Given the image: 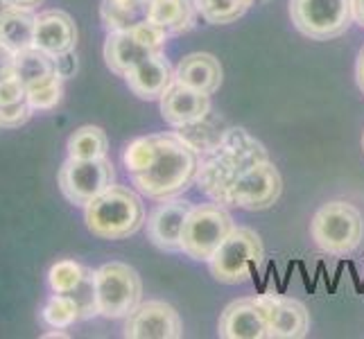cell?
Masks as SVG:
<instances>
[{
  "label": "cell",
  "instance_id": "obj_1",
  "mask_svg": "<svg viewBox=\"0 0 364 339\" xmlns=\"http://www.w3.org/2000/svg\"><path fill=\"white\" fill-rule=\"evenodd\" d=\"M156 149L152 163L136 174H129L136 190L154 202L179 197L193 185L199 172V154L177 131L154 134Z\"/></svg>",
  "mask_w": 364,
  "mask_h": 339
},
{
  "label": "cell",
  "instance_id": "obj_2",
  "mask_svg": "<svg viewBox=\"0 0 364 339\" xmlns=\"http://www.w3.org/2000/svg\"><path fill=\"white\" fill-rule=\"evenodd\" d=\"M260 161H269L265 147L245 129L229 127L220 147L199 163V190H204L213 202L227 206L235 179Z\"/></svg>",
  "mask_w": 364,
  "mask_h": 339
},
{
  "label": "cell",
  "instance_id": "obj_3",
  "mask_svg": "<svg viewBox=\"0 0 364 339\" xmlns=\"http://www.w3.org/2000/svg\"><path fill=\"white\" fill-rule=\"evenodd\" d=\"M84 222L86 229L100 240H124L145 224L143 199L132 188L111 185L84 206Z\"/></svg>",
  "mask_w": 364,
  "mask_h": 339
},
{
  "label": "cell",
  "instance_id": "obj_4",
  "mask_svg": "<svg viewBox=\"0 0 364 339\" xmlns=\"http://www.w3.org/2000/svg\"><path fill=\"white\" fill-rule=\"evenodd\" d=\"M310 235L326 254H353L364 237V217L353 204L335 199L315 212L310 222Z\"/></svg>",
  "mask_w": 364,
  "mask_h": 339
},
{
  "label": "cell",
  "instance_id": "obj_5",
  "mask_svg": "<svg viewBox=\"0 0 364 339\" xmlns=\"http://www.w3.org/2000/svg\"><path fill=\"white\" fill-rule=\"evenodd\" d=\"M265 258L260 235L249 226H235L227 240L208 260L213 279L227 285H237L249 281L258 271Z\"/></svg>",
  "mask_w": 364,
  "mask_h": 339
},
{
  "label": "cell",
  "instance_id": "obj_6",
  "mask_svg": "<svg viewBox=\"0 0 364 339\" xmlns=\"http://www.w3.org/2000/svg\"><path fill=\"white\" fill-rule=\"evenodd\" d=\"M233 229V217L224 204H197L188 212L181 235V251L193 260L208 262Z\"/></svg>",
  "mask_w": 364,
  "mask_h": 339
},
{
  "label": "cell",
  "instance_id": "obj_7",
  "mask_svg": "<svg viewBox=\"0 0 364 339\" xmlns=\"http://www.w3.org/2000/svg\"><path fill=\"white\" fill-rule=\"evenodd\" d=\"M143 281L127 262H105L95 269L97 315L105 319H124L141 303Z\"/></svg>",
  "mask_w": 364,
  "mask_h": 339
},
{
  "label": "cell",
  "instance_id": "obj_8",
  "mask_svg": "<svg viewBox=\"0 0 364 339\" xmlns=\"http://www.w3.org/2000/svg\"><path fill=\"white\" fill-rule=\"evenodd\" d=\"M290 18L312 41L337 39L355 21L350 0H290Z\"/></svg>",
  "mask_w": 364,
  "mask_h": 339
},
{
  "label": "cell",
  "instance_id": "obj_9",
  "mask_svg": "<svg viewBox=\"0 0 364 339\" xmlns=\"http://www.w3.org/2000/svg\"><path fill=\"white\" fill-rule=\"evenodd\" d=\"M168 39L170 36L149 21L143 25H136L132 30L109 32L105 43V61L111 72L124 77L143 59L163 53Z\"/></svg>",
  "mask_w": 364,
  "mask_h": 339
},
{
  "label": "cell",
  "instance_id": "obj_10",
  "mask_svg": "<svg viewBox=\"0 0 364 339\" xmlns=\"http://www.w3.org/2000/svg\"><path fill=\"white\" fill-rule=\"evenodd\" d=\"M59 190L75 206L91 204L111 185H116L114 163L102 158H66L59 168Z\"/></svg>",
  "mask_w": 364,
  "mask_h": 339
},
{
  "label": "cell",
  "instance_id": "obj_11",
  "mask_svg": "<svg viewBox=\"0 0 364 339\" xmlns=\"http://www.w3.org/2000/svg\"><path fill=\"white\" fill-rule=\"evenodd\" d=\"M281 193H283L281 172L276 170L274 163L260 161L235 179L227 206H237L245 210H265L279 202Z\"/></svg>",
  "mask_w": 364,
  "mask_h": 339
},
{
  "label": "cell",
  "instance_id": "obj_12",
  "mask_svg": "<svg viewBox=\"0 0 364 339\" xmlns=\"http://www.w3.org/2000/svg\"><path fill=\"white\" fill-rule=\"evenodd\" d=\"M122 335L127 339H179L183 323L179 312L166 301H141L124 317Z\"/></svg>",
  "mask_w": 364,
  "mask_h": 339
},
{
  "label": "cell",
  "instance_id": "obj_13",
  "mask_svg": "<svg viewBox=\"0 0 364 339\" xmlns=\"http://www.w3.org/2000/svg\"><path fill=\"white\" fill-rule=\"evenodd\" d=\"M256 301L269 325V339H301L308 335L310 315L301 301L281 294H260Z\"/></svg>",
  "mask_w": 364,
  "mask_h": 339
},
{
  "label": "cell",
  "instance_id": "obj_14",
  "mask_svg": "<svg viewBox=\"0 0 364 339\" xmlns=\"http://www.w3.org/2000/svg\"><path fill=\"white\" fill-rule=\"evenodd\" d=\"M193 210V204L186 199L172 197L161 202L147 217V237L152 244L168 254H177L181 251V235L188 220V212Z\"/></svg>",
  "mask_w": 364,
  "mask_h": 339
},
{
  "label": "cell",
  "instance_id": "obj_15",
  "mask_svg": "<svg viewBox=\"0 0 364 339\" xmlns=\"http://www.w3.org/2000/svg\"><path fill=\"white\" fill-rule=\"evenodd\" d=\"M218 335L224 339H269V325L256 298H237L222 310Z\"/></svg>",
  "mask_w": 364,
  "mask_h": 339
},
{
  "label": "cell",
  "instance_id": "obj_16",
  "mask_svg": "<svg viewBox=\"0 0 364 339\" xmlns=\"http://www.w3.org/2000/svg\"><path fill=\"white\" fill-rule=\"evenodd\" d=\"M159 102H161L163 120L172 124L174 129L183 127V124H191L195 120H202L210 113V95L195 91L177 80L168 86Z\"/></svg>",
  "mask_w": 364,
  "mask_h": 339
},
{
  "label": "cell",
  "instance_id": "obj_17",
  "mask_svg": "<svg viewBox=\"0 0 364 339\" xmlns=\"http://www.w3.org/2000/svg\"><path fill=\"white\" fill-rule=\"evenodd\" d=\"M34 45L53 57L75 50V45H77V25H75L68 11L46 9L41 14H36Z\"/></svg>",
  "mask_w": 364,
  "mask_h": 339
},
{
  "label": "cell",
  "instance_id": "obj_18",
  "mask_svg": "<svg viewBox=\"0 0 364 339\" xmlns=\"http://www.w3.org/2000/svg\"><path fill=\"white\" fill-rule=\"evenodd\" d=\"M129 91L141 99H161L168 86L174 82V68L163 53L143 59L124 75Z\"/></svg>",
  "mask_w": 364,
  "mask_h": 339
},
{
  "label": "cell",
  "instance_id": "obj_19",
  "mask_svg": "<svg viewBox=\"0 0 364 339\" xmlns=\"http://www.w3.org/2000/svg\"><path fill=\"white\" fill-rule=\"evenodd\" d=\"M222 77H224V72H222L220 59L208 53L186 55L177 64V68H174V80L208 95L220 91Z\"/></svg>",
  "mask_w": 364,
  "mask_h": 339
},
{
  "label": "cell",
  "instance_id": "obj_20",
  "mask_svg": "<svg viewBox=\"0 0 364 339\" xmlns=\"http://www.w3.org/2000/svg\"><path fill=\"white\" fill-rule=\"evenodd\" d=\"M14 75L23 84L25 91L39 89V86L59 77L55 57L43 53V50L36 45H30L14 55Z\"/></svg>",
  "mask_w": 364,
  "mask_h": 339
},
{
  "label": "cell",
  "instance_id": "obj_21",
  "mask_svg": "<svg viewBox=\"0 0 364 339\" xmlns=\"http://www.w3.org/2000/svg\"><path fill=\"white\" fill-rule=\"evenodd\" d=\"M197 14V0H152L149 5V23H154L168 36L191 30Z\"/></svg>",
  "mask_w": 364,
  "mask_h": 339
},
{
  "label": "cell",
  "instance_id": "obj_22",
  "mask_svg": "<svg viewBox=\"0 0 364 339\" xmlns=\"http://www.w3.org/2000/svg\"><path fill=\"white\" fill-rule=\"evenodd\" d=\"M34 25H36L34 9L7 7L0 14V43L14 55L34 45Z\"/></svg>",
  "mask_w": 364,
  "mask_h": 339
},
{
  "label": "cell",
  "instance_id": "obj_23",
  "mask_svg": "<svg viewBox=\"0 0 364 339\" xmlns=\"http://www.w3.org/2000/svg\"><path fill=\"white\" fill-rule=\"evenodd\" d=\"M149 5L152 0H102L100 18L109 32L132 30L149 21Z\"/></svg>",
  "mask_w": 364,
  "mask_h": 339
},
{
  "label": "cell",
  "instance_id": "obj_24",
  "mask_svg": "<svg viewBox=\"0 0 364 339\" xmlns=\"http://www.w3.org/2000/svg\"><path fill=\"white\" fill-rule=\"evenodd\" d=\"M227 129L229 127L224 124L222 118L208 113V116H204L202 120H195L191 124L177 127V134L195 149L197 154L208 156L210 152H215V149L220 147V143L224 141V136H227Z\"/></svg>",
  "mask_w": 364,
  "mask_h": 339
},
{
  "label": "cell",
  "instance_id": "obj_25",
  "mask_svg": "<svg viewBox=\"0 0 364 339\" xmlns=\"http://www.w3.org/2000/svg\"><path fill=\"white\" fill-rule=\"evenodd\" d=\"M66 149L70 158H102L109 152V138L102 127L84 124L70 134Z\"/></svg>",
  "mask_w": 364,
  "mask_h": 339
},
{
  "label": "cell",
  "instance_id": "obj_26",
  "mask_svg": "<svg viewBox=\"0 0 364 339\" xmlns=\"http://www.w3.org/2000/svg\"><path fill=\"white\" fill-rule=\"evenodd\" d=\"M80 319H82V308L70 294L53 292V296H50L41 308V321L53 330L70 328V325Z\"/></svg>",
  "mask_w": 364,
  "mask_h": 339
},
{
  "label": "cell",
  "instance_id": "obj_27",
  "mask_svg": "<svg viewBox=\"0 0 364 339\" xmlns=\"http://www.w3.org/2000/svg\"><path fill=\"white\" fill-rule=\"evenodd\" d=\"M262 0H197L202 18L210 25H229L245 16V11Z\"/></svg>",
  "mask_w": 364,
  "mask_h": 339
},
{
  "label": "cell",
  "instance_id": "obj_28",
  "mask_svg": "<svg viewBox=\"0 0 364 339\" xmlns=\"http://www.w3.org/2000/svg\"><path fill=\"white\" fill-rule=\"evenodd\" d=\"M93 269L80 265L75 260H57L53 267L48 269V285L50 290L57 294H73L77 287L86 281Z\"/></svg>",
  "mask_w": 364,
  "mask_h": 339
},
{
  "label": "cell",
  "instance_id": "obj_29",
  "mask_svg": "<svg viewBox=\"0 0 364 339\" xmlns=\"http://www.w3.org/2000/svg\"><path fill=\"white\" fill-rule=\"evenodd\" d=\"M61 95H64V80L57 77L53 82L39 86V89L28 91V102L34 109V113L36 111H53L61 102Z\"/></svg>",
  "mask_w": 364,
  "mask_h": 339
},
{
  "label": "cell",
  "instance_id": "obj_30",
  "mask_svg": "<svg viewBox=\"0 0 364 339\" xmlns=\"http://www.w3.org/2000/svg\"><path fill=\"white\" fill-rule=\"evenodd\" d=\"M34 109L30 107L28 99L16 104H5L0 107V129H18L32 118Z\"/></svg>",
  "mask_w": 364,
  "mask_h": 339
},
{
  "label": "cell",
  "instance_id": "obj_31",
  "mask_svg": "<svg viewBox=\"0 0 364 339\" xmlns=\"http://www.w3.org/2000/svg\"><path fill=\"white\" fill-rule=\"evenodd\" d=\"M55 64H57V72L61 80H70L75 72H77V55L75 50H68V53H61L55 57Z\"/></svg>",
  "mask_w": 364,
  "mask_h": 339
},
{
  "label": "cell",
  "instance_id": "obj_32",
  "mask_svg": "<svg viewBox=\"0 0 364 339\" xmlns=\"http://www.w3.org/2000/svg\"><path fill=\"white\" fill-rule=\"evenodd\" d=\"M14 77V53L0 43V82Z\"/></svg>",
  "mask_w": 364,
  "mask_h": 339
},
{
  "label": "cell",
  "instance_id": "obj_33",
  "mask_svg": "<svg viewBox=\"0 0 364 339\" xmlns=\"http://www.w3.org/2000/svg\"><path fill=\"white\" fill-rule=\"evenodd\" d=\"M9 7H21V9H36L39 5H43L46 0H3Z\"/></svg>",
  "mask_w": 364,
  "mask_h": 339
},
{
  "label": "cell",
  "instance_id": "obj_34",
  "mask_svg": "<svg viewBox=\"0 0 364 339\" xmlns=\"http://www.w3.org/2000/svg\"><path fill=\"white\" fill-rule=\"evenodd\" d=\"M355 80H358L360 91L364 93V48L360 50V57H358V66H355Z\"/></svg>",
  "mask_w": 364,
  "mask_h": 339
},
{
  "label": "cell",
  "instance_id": "obj_35",
  "mask_svg": "<svg viewBox=\"0 0 364 339\" xmlns=\"http://www.w3.org/2000/svg\"><path fill=\"white\" fill-rule=\"evenodd\" d=\"M353 3V18L355 23L364 25V0H350Z\"/></svg>",
  "mask_w": 364,
  "mask_h": 339
},
{
  "label": "cell",
  "instance_id": "obj_36",
  "mask_svg": "<svg viewBox=\"0 0 364 339\" xmlns=\"http://www.w3.org/2000/svg\"><path fill=\"white\" fill-rule=\"evenodd\" d=\"M43 337H68V335H66V333H59V330H57V333H48V335H43Z\"/></svg>",
  "mask_w": 364,
  "mask_h": 339
},
{
  "label": "cell",
  "instance_id": "obj_37",
  "mask_svg": "<svg viewBox=\"0 0 364 339\" xmlns=\"http://www.w3.org/2000/svg\"><path fill=\"white\" fill-rule=\"evenodd\" d=\"M7 7H9V5H5V3H3V0H0V14H3V11H5Z\"/></svg>",
  "mask_w": 364,
  "mask_h": 339
},
{
  "label": "cell",
  "instance_id": "obj_38",
  "mask_svg": "<svg viewBox=\"0 0 364 339\" xmlns=\"http://www.w3.org/2000/svg\"><path fill=\"white\" fill-rule=\"evenodd\" d=\"M362 149H364V134H362Z\"/></svg>",
  "mask_w": 364,
  "mask_h": 339
}]
</instances>
